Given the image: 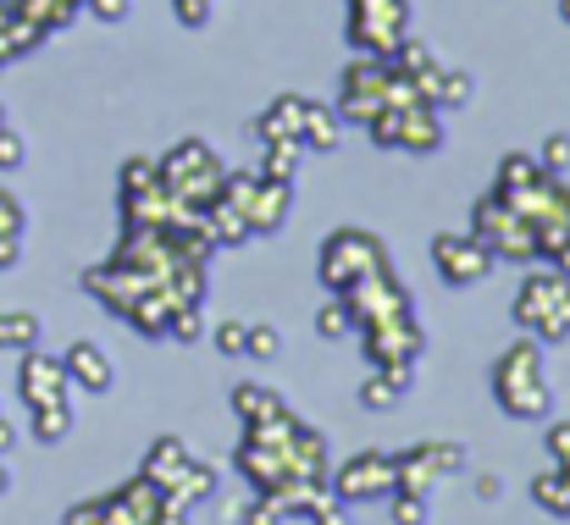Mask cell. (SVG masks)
Here are the masks:
<instances>
[{"instance_id": "cell-1", "label": "cell", "mask_w": 570, "mask_h": 525, "mask_svg": "<svg viewBox=\"0 0 570 525\" xmlns=\"http://www.w3.org/2000/svg\"><path fill=\"white\" fill-rule=\"evenodd\" d=\"M493 398L510 420H543L554 393L543 376V344L538 338H515L493 365Z\"/></svg>"}, {"instance_id": "cell-2", "label": "cell", "mask_w": 570, "mask_h": 525, "mask_svg": "<svg viewBox=\"0 0 570 525\" xmlns=\"http://www.w3.org/2000/svg\"><path fill=\"white\" fill-rule=\"evenodd\" d=\"M515 327L538 344H566L570 338V277L560 271H532L510 305Z\"/></svg>"}, {"instance_id": "cell-3", "label": "cell", "mask_w": 570, "mask_h": 525, "mask_svg": "<svg viewBox=\"0 0 570 525\" xmlns=\"http://www.w3.org/2000/svg\"><path fill=\"white\" fill-rule=\"evenodd\" d=\"M382 266H393V260H387L377 232H366V227H338V232H327V244H322L316 277H322L327 294H350L361 277H372Z\"/></svg>"}, {"instance_id": "cell-4", "label": "cell", "mask_w": 570, "mask_h": 525, "mask_svg": "<svg viewBox=\"0 0 570 525\" xmlns=\"http://www.w3.org/2000/svg\"><path fill=\"white\" fill-rule=\"evenodd\" d=\"M216 199H227L249 221V238H266L294 210V182H272V177H261V172H222Z\"/></svg>"}, {"instance_id": "cell-5", "label": "cell", "mask_w": 570, "mask_h": 525, "mask_svg": "<svg viewBox=\"0 0 570 525\" xmlns=\"http://www.w3.org/2000/svg\"><path fill=\"white\" fill-rule=\"evenodd\" d=\"M156 172L167 182V194L178 199V205H189V210H205V199L222 188V161H216V150L205 145V139H184L178 150H167L161 161H156Z\"/></svg>"}, {"instance_id": "cell-6", "label": "cell", "mask_w": 570, "mask_h": 525, "mask_svg": "<svg viewBox=\"0 0 570 525\" xmlns=\"http://www.w3.org/2000/svg\"><path fill=\"white\" fill-rule=\"evenodd\" d=\"M471 232L493 249V260H538V232L527 216H515L499 194H482L471 210Z\"/></svg>"}, {"instance_id": "cell-7", "label": "cell", "mask_w": 570, "mask_h": 525, "mask_svg": "<svg viewBox=\"0 0 570 525\" xmlns=\"http://www.w3.org/2000/svg\"><path fill=\"white\" fill-rule=\"evenodd\" d=\"M410 33V0H350V50L393 56Z\"/></svg>"}, {"instance_id": "cell-8", "label": "cell", "mask_w": 570, "mask_h": 525, "mask_svg": "<svg viewBox=\"0 0 570 525\" xmlns=\"http://www.w3.org/2000/svg\"><path fill=\"white\" fill-rule=\"evenodd\" d=\"M399 487V470H393V454L366 448V454H350L338 470H327V493L338 504H377Z\"/></svg>"}, {"instance_id": "cell-9", "label": "cell", "mask_w": 570, "mask_h": 525, "mask_svg": "<svg viewBox=\"0 0 570 525\" xmlns=\"http://www.w3.org/2000/svg\"><path fill=\"white\" fill-rule=\"evenodd\" d=\"M393 470H399V487L393 493H432L438 482L460 476L465 470V448L460 443H415L404 454H393Z\"/></svg>"}, {"instance_id": "cell-10", "label": "cell", "mask_w": 570, "mask_h": 525, "mask_svg": "<svg viewBox=\"0 0 570 525\" xmlns=\"http://www.w3.org/2000/svg\"><path fill=\"white\" fill-rule=\"evenodd\" d=\"M387 78H393L387 56H355L344 67V78H338V117L344 122H366L387 100Z\"/></svg>"}, {"instance_id": "cell-11", "label": "cell", "mask_w": 570, "mask_h": 525, "mask_svg": "<svg viewBox=\"0 0 570 525\" xmlns=\"http://www.w3.org/2000/svg\"><path fill=\"white\" fill-rule=\"evenodd\" d=\"M432 266H438V277H443L449 288H471V283H482L499 260H493V249H488L476 232H438V238H432Z\"/></svg>"}, {"instance_id": "cell-12", "label": "cell", "mask_w": 570, "mask_h": 525, "mask_svg": "<svg viewBox=\"0 0 570 525\" xmlns=\"http://www.w3.org/2000/svg\"><path fill=\"white\" fill-rule=\"evenodd\" d=\"M366 333V359L372 370H387V365H415L426 338L415 327V316H399V321H377V327H361Z\"/></svg>"}, {"instance_id": "cell-13", "label": "cell", "mask_w": 570, "mask_h": 525, "mask_svg": "<svg viewBox=\"0 0 570 525\" xmlns=\"http://www.w3.org/2000/svg\"><path fill=\"white\" fill-rule=\"evenodd\" d=\"M17 387H22L28 409H39V404H67V398H72V376H67V365H61V359H50V354H39V344H33V349H22Z\"/></svg>"}, {"instance_id": "cell-14", "label": "cell", "mask_w": 570, "mask_h": 525, "mask_svg": "<svg viewBox=\"0 0 570 525\" xmlns=\"http://www.w3.org/2000/svg\"><path fill=\"white\" fill-rule=\"evenodd\" d=\"M61 365H67V376H72L83 393H111V387H117V365H111V354L100 349V344H89V338L67 344Z\"/></svg>"}, {"instance_id": "cell-15", "label": "cell", "mask_w": 570, "mask_h": 525, "mask_svg": "<svg viewBox=\"0 0 570 525\" xmlns=\"http://www.w3.org/2000/svg\"><path fill=\"white\" fill-rule=\"evenodd\" d=\"M299 128H305V95H277L255 117V139L261 145H299Z\"/></svg>"}, {"instance_id": "cell-16", "label": "cell", "mask_w": 570, "mask_h": 525, "mask_svg": "<svg viewBox=\"0 0 570 525\" xmlns=\"http://www.w3.org/2000/svg\"><path fill=\"white\" fill-rule=\"evenodd\" d=\"M399 150H410V156L443 150V117H438V106H426V100L404 106V117H399Z\"/></svg>"}, {"instance_id": "cell-17", "label": "cell", "mask_w": 570, "mask_h": 525, "mask_svg": "<svg viewBox=\"0 0 570 525\" xmlns=\"http://www.w3.org/2000/svg\"><path fill=\"white\" fill-rule=\"evenodd\" d=\"M189 459L194 454H189L184 437H156L150 454H145V470H139V476H150L156 487H178V476L189 470Z\"/></svg>"}, {"instance_id": "cell-18", "label": "cell", "mask_w": 570, "mask_h": 525, "mask_svg": "<svg viewBox=\"0 0 570 525\" xmlns=\"http://www.w3.org/2000/svg\"><path fill=\"white\" fill-rule=\"evenodd\" d=\"M338 133H344L338 106H327V100H305V128H299V145H305V150H333V145H338Z\"/></svg>"}, {"instance_id": "cell-19", "label": "cell", "mask_w": 570, "mask_h": 525, "mask_svg": "<svg viewBox=\"0 0 570 525\" xmlns=\"http://www.w3.org/2000/svg\"><path fill=\"white\" fill-rule=\"evenodd\" d=\"M233 409H238L244 426H255V420H272V415L288 409V404H283V393H272V387H261V382H238V387H233Z\"/></svg>"}, {"instance_id": "cell-20", "label": "cell", "mask_w": 570, "mask_h": 525, "mask_svg": "<svg viewBox=\"0 0 570 525\" xmlns=\"http://www.w3.org/2000/svg\"><path fill=\"white\" fill-rule=\"evenodd\" d=\"M22 232H28V216H22V205L0 188V266H17V255H22Z\"/></svg>"}, {"instance_id": "cell-21", "label": "cell", "mask_w": 570, "mask_h": 525, "mask_svg": "<svg viewBox=\"0 0 570 525\" xmlns=\"http://www.w3.org/2000/svg\"><path fill=\"white\" fill-rule=\"evenodd\" d=\"M471 95H476V78L460 72V67H443L438 72V89H432V106L438 111H460V106H471Z\"/></svg>"}, {"instance_id": "cell-22", "label": "cell", "mask_w": 570, "mask_h": 525, "mask_svg": "<svg viewBox=\"0 0 570 525\" xmlns=\"http://www.w3.org/2000/svg\"><path fill=\"white\" fill-rule=\"evenodd\" d=\"M532 498H538V509L543 515H566L570 521V482H566V470L554 465V470H543L538 482H532Z\"/></svg>"}, {"instance_id": "cell-23", "label": "cell", "mask_w": 570, "mask_h": 525, "mask_svg": "<svg viewBox=\"0 0 570 525\" xmlns=\"http://www.w3.org/2000/svg\"><path fill=\"white\" fill-rule=\"evenodd\" d=\"M33 437H39V443L72 437V398H67V404H39V409H33Z\"/></svg>"}, {"instance_id": "cell-24", "label": "cell", "mask_w": 570, "mask_h": 525, "mask_svg": "<svg viewBox=\"0 0 570 525\" xmlns=\"http://www.w3.org/2000/svg\"><path fill=\"white\" fill-rule=\"evenodd\" d=\"M39 344V316L33 310H11V316H0V349H33Z\"/></svg>"}, {"instance_id": "cell-25", "label": "cell", "mask_w": 570, "mask_h": 525, "mask_svg": "<svg viewBox=\"0 0 570 525\" xmlns=\"http://www.w3.org/2000/svg\"><path fill=\"white\" fill-rule=\"evenodd\" d=\"M167 493H173V498H178V504H199V498H210V493H216V470H210V465H199V459H189V470H184V476H178V487H167Z\"/></svg>"}, {"instance_id": "cell-26", "label": "cell", "mask_w": 570, "mask_h": 525, "mask_svg": "<svg viewBox=\"0 0 570 525\" xmlns=\"http://www.w3.org/2000/svg\"><path fill=\"white\" fill-rule=\"evenodd\" d=\"M299 156H305V145H266L261 177H272V182H294V177H299Z\"/></svg>"}, {"instance_id": "cell-27", "label": "cell", "mask_w": 570, "mask_h": 525, "mask_svg": "<svg viewBox=\"0 0 570 525\" xmlns=\"http://www.w3.org/2000/svg\"><path fill=\"white\" fill-rule=\"evenodd\" d=\"M316 333H322L327 344H333V338H350V333H355V316H350V305H344L338 294H333V299H327V305L316 310Z\"/></svg>"}, {"instance_id": "cell-28", "label": "cell", "mask_w": 570, "mask_h": 525, "mask_svg": "<svg viewBox=\"0 0 570 525\" xmlns=\"http://www.w3.org/2000/svg\"><path fill=\"white\" fill-rule=\"evenodd\" d=\"M399 398H404V393H399V387H393V382H387L382 370H372V376L361 382V409H372V415H382V409H393Z\"/></svg>"}, {"instance_id": "cell-29", "label": "cell", "mask_w": 570, "mask_h": 525, "mask_svg": "<svg viewBox=\"0 0 570 525\" xmlns=\"http://www.w3.org/2000/svg\"><path fill=\"white\" fill-rule=\"evenodd\" d=\"M277 349H283L277 327H272V321H249V338H244V354H249V359H272Z\"/></svg>"}, {"instance_id": "cell-30", "label": "cell", "mask_w": 570, "mask_h": 525, "mask_svg": "<svg viewBox=\"0 0 570 525\" xmlns=\"http://www.w3.org/2000/svg\"><path fill=\"white\" fill-rule=\"evenodd\" d=\"M538 167H543V172H554V177L570 172V133H549V139H543V156H538Z\"/></svg>"}, {"instance_id": "cell-31", "label": "cell", "mask_w": 570, "mask_h": 525, "mask_svg": "<svg viewBox=\"0 0 570 525\" xmlns=\"http://www.w3.org/2000/svg\"><path fill=\"white\" fill-rule=\"evenodd\" d=\"M393 498V525H426V498L421 493H387Z\"/></svg>"}, {"instance_id": "cell-32", "label": "cell", "mask_w": 570, "mask_h": 525, "mask_svg": "<svg viewBox=\"0 0 570 525\" xmlns=\"http://www.w3.org/2000/svg\"><path fill=\"white\" fill-rule=\"evenodd\" d=\"M22 161H28V145H22V133L0 128V172H17Z\"/></svg>"}, {"instance_id": "cell-33", "label": "cell", "mask_w": 570, "mask_h": 525, "mask_svg": "<svg viewBox=\"0 0 570 525\" xmlns=\"http://www.w3.org/2000/svg\"><path fill=\"white\" fill-rule=\"evenodd\" d=\"M244 338H249V321H222V327H216V349L233 354V359L244 354Z\"/></svg>"}, {"instance_id": "cell-34", "label": "cell", "mask_w": 570, "mask_h": 525, "mask_svg": "<svg viewBox=\"0 0 570 525\" xmlns=\"http://www.w3.org/2000/svg\"><path fill=\"white\" fill-rule=\"evenodd\" d=\"M173 11H178V22H184V28H205V22H210V11H216V0H173Z\"/></svg>"}, {"instance_id": "cell-35", "label": "cell", "mask_w": 570, "mask_h": 525, "mask_svg": "<svg viewBox=\"0 0 570 525\" xmlns=\"http://www.w3.org/2000/svg\"><path fill=\"white\" fill-rule=\"evenodd\" d=\"M244 525H283V509L272 504V498H249V509L238 515Z\"/></svg>"}, {"instance_id": "cell-36", "label": "cell", "mask_w": 570, "mask_h": 525, "mask_svg": "<svg viewBox=\"0 0 570 525\" xmlns=\"http://www.w3.org/2000/svg\"><path fill=\"white\" fill-rule=\"evenodd\" d=\"M100 22H128V11H134V0H83Z\"/></svg>"}, {"instance_id": "cell-37", "label": "cell", "mask_w": 570, "mask_h": 525, "mask_svg": "<svg viewBox=\"0 0 570 525\" xmlns=\"http://www.w3.org/2000/svg\"><path fill=\"white\" fill-rule=\"evenodd\" d=\"M311 525H350V515H344V504H338V498L327 493V498H322V504L311 509Z\"/></svg>"}, {"instance_id": "cell-38", "label": "cell", "mask_w": 570, "mask_h": 525, "mask_svg": "<svg viewBox=\"0 0 570 525\" xmlns=\"http://www.w3.org/2000/svg\"><path fill=\"white\" fill-rule=\"evenodd\" d=\"M549 454H554V465L570 459V420H554V426H549Z\"/></svg>"}, {"instance_id": "cell-39", "label": "cell", "mask_w": 570, "mask_h": 525, "mask_svg": "<svg viewBox=\"0 0 570 525\" xmlns=\"http://www.w3.org/2000/svg\"><path fill=\"white\" fill-rule=\"evenodd\" d=\"M476 498L482 504H499L504 498V476H476Z\"/></svg>"}, {"instance_id": "cell-40", "label": "cell", "mask_w": 570, "mask_h": 525, "mask_svg": "<svg viewBox=\"0 0 570 525\" xmlns=\"http://www.w3.org/2000/svg\"><path fill=\"white\" fill-rule=\"evenodd\" d=\"M6 22H11V17H6ZM6 22H0V67L17 61V50H11V28H6Z\"/></svg>"}, {"instance_id": "cell-41", "label": "cell", "mask_w": 570, "mask_h": 525, "mask_svg": "<svg viewBox=\"0 0 570 525\" xmlns=\"http://www.w3.org/2000/svg\"><path fill=\"white\" fill-rule=\"evenodd\" d=\"M11 443H17V432H11V420L0 415V454H11Z\"/></svg>"}, {"instance_id": "cell-42", "label": "cell", "mask_w": 570, "mask_h": 525, "mask_svg": "<svg viewBox=\"0 0 570 525\" xmlns=\"http://www.w3.org/2000/svg\"><path fill=\"white\" fill-rule=\"evenodd\" d=\"M11 493V470H6V459H0V498Z\"/></svg>"}, {"instance_id": "cell-43", "label": "cell", "mask_w": 570, "mask_h": 525, "mask_svg": "<svg viewBox=\"0 0 570 525\" xmlns=\"http://www.w3.org/2000/svg\"><path fill=\"white\" fill-rule=\"evenodd\" d=\"M560 17H566V22H570V0H560Z\"/></svg>"}, {"instance_id": "cell-44", "label": "cell", "mask_w": 570, "mask_h": 525, "mask_svg": "<svg viewBox=\"0 0 570 525\" xmlns=\"http://www.w3.org/2000/svg\"><path fill=\"white\" fill-rule=\"evenodd\" d=\"M0 128H6V100H0Z\"/></svg>"}, {"instance_id": "cell-45", "label": "cell", "mask_w": 570, "mask_h": 525, "mask_svg": "<svg viewBox=\"0 0 570 525\" xmlns=\"http://www.w3.org/2000/svg\"><path fill=\"white\" fill-rule=\"evenodd\" d=\"M566 244H570V227H566Z\"/></svg>"}]
</instances>
